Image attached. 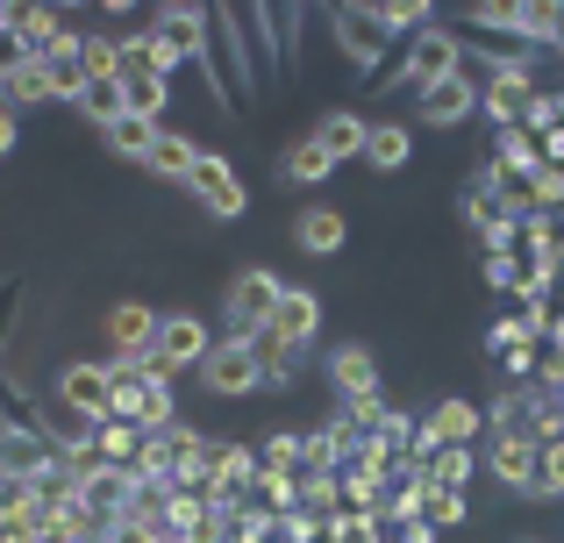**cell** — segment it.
<instances>
[{"label": "cell", "instance_id": "cell-1", "mask_svg": "<svg viewBox=\"0 0 564 543\" xmlns=\"http://www.w3.org/2000/svg\"><path fill=\"white\" fill-rule=\"evenodd\" d=\"M451 72H465V36H457L451 22H436V29H422V36H408L393 57L365 79V94H414L422 100L436 79H451Z\"/></svg>", "mask_w": 564, "mask_h": 543}, {"label": "cell", "instance_id": "cell-2", "mask_svg": "<svg viewBox=\"0 0 564 543\" xmlns=\"http://www.w3.org/2000/svg\"><path fill=\"white\" fill-rule=\"evenodd\" d=\"M329 36H336V57H344V72H350L358 86L400 51V43L386 36V22H379L372 0H344V8H329Z\"/></svg>", "mask_w": 564, "mask_h": 543}, {"label": "cell", "instance_id": "cell-3", "mask_svg": "<svg viewBox=\"0 0 564 543\" xmlns=\"http://www.w3.org/2000/svg\"><path fill=\"white\" fill-rule=\"evenodd\" d=\"M279 293H286V279H279L272 265H243L221 286V336H264L272 329V315H279Z\"/></svg>", "mask_w": 564, "mask_h": 543}, {"label": "cell", "instance_id": "cell-4", "mask_svg": "<svg viewBox=\"0 0 564 543\" xmlns=\"http://www.w3.org/2000/svg\"><path fill=\"white\" fill-rule=\"evenodd\" d=\"M329 387L344 393V415L358 422V430H372L386 415V379H379V358L365 344H336L329 350Z\"/></svg>", "mask_w": 564, "mask_h": 543}, {"label": "cell", "instance_id": "cell-5", "mask_svg": "<svg viewBox=\"0 0 564 543\" xmlns=\"http://www.w3.org/2000/svg\"><path fill=\"white\" fill-rule=\"evenodd\" d=\"M200 450H207V436L193 430V422H172V430L143 436L137 479H158V487H193V479H200Z\"/></svg>", "mask_w": 564, "mask_h": 543}, {"label": "cell", "instance_id": "cell-6", "mask_svg": "<svg viewBox=\"0 0 564 543\" xmlns=\"http://www.w3.org/2000/svg\"><path fill=\"white\" fill-rule=\"evenodd\" d=\"M250 479H258V444H236V436H207V450H200V479H193V487L207 493V508L243 501Z\"/></svg>", "mask_w": 564, "mask_h": 543}, {"label": "cell", "instance_id": "cell-7", "mask_svg": "<svg viewBox=\"0 0 564 543\" xmlns=\"http://www.w3.org/2000/svg\"><path fill=\"white\" fill-rule=\"evenodd\" d=\"M200 387L215 393V401H250V393H264L258 344H243V336H215V350L200 358Z\"/></svg>", "mask_w": 564, "mask_h": 543}, {"label": "cell", "instance_id": "cell-8", "mask_svg": "<svg viewBox=\"0 0 564 543\" xmlns=\"http://www.w3.org/2000/svg\"><path fill=\"white\" fill-rule=\"evenodd\" d=\"M186 194L200 200V208L215 215V222H236V215L250 208V186H243V172H236V165H229V158H221V151H207L200 165H193Z\"/></svg>", "mask_w": 564, "mask_h": 543}, {"label": "cell", "instance_id": "cell-9", "mask_svg": "<svg viewBox=\"0 0 564 543\" xmlns=\"http://www.w3.org/2000/svg\"><path fill=\"white\" fill-rule=\"evenodd\" d=\"M207 350H215V329H207L200 315H186V307H180V315H165V322H158L151 358L165 365L172 379H180V372H200V358H207Z\"/></svg>", "mask_w": 564, "mask_h": 543}, {"label": "cell", "instance_id": "cell-10", "mask_svg": "<svg viewBox=\"0 0 564 543\" xmlns=\"http://www.w3.org/2000/svg\"><path fill=\"white\" fill-rule=\"evenodd\" d=\"M479 100H486V86L471 79V72H451V79H436L422 100H414V122L422 129H457V122L479 115Z\"/></svg>", "mask_w": 564, "mask_h": 543}, {"label": "cell", "instance_id": "cell-11", "mask_svg": "<svg viewBox=\"0 0 564 543\" xmlns=\"http://www.w3.org/2000/svg\"><path fill=\"white\" fill-rule=\"evenodd\" d=\"M57 465V444L43 430H22V422H0V479L14 487H36L43 473Z\"/></svg>", "mask_w": 564, "mask_h": 543}, {"label": "cell", "instance_id": "cell-12", "mask_svg": "<svg viewBox=\"0 0 564 543\" xmlns=\"http://www.w3.org/2000/svg\"><path fill=\"white\" fill-rule=\"evenodd\" d=\"M536 14H543V0H479V8L457 14V29L508 36V43H522V51H536Z\"/></svg>", "mask_w": 564, "mask_h": 543}, {"label": "cell", "instance_id": "cell-13", "mask_svg": "<svg viewBox=\"0 0 564 543\" xmlns=\"http://www.w3.org/2000/svg\"><path fill=\"white\" fill-rule=\"evenodd\" d=\"M129 493H137V465H94V473H79V493H72V508H86L94 522H122V508H129Z\"/></svg>", "mask_w": 564, "mask_h": 543}, {"label": "cell", "instance_id": "cell-14", "mask_svg": "<svg viewBox=\"0 0 564 543\" xmlns=\"http://www.w3.org/2000/svg\"><path fill=\"white\" fill-rule=\"evenodd\" d=\"M486 473L500 479L508 493H536V473H543V444H529V436H486Z\"/></svg>", "mask_w": 564, "mask_h": 543}, {"label": "cell", "instance_id": "cell-15", "mask_svg": "<svg viewBox=\"0 0 564 543\" xmlns=\"http://www.w3.org/2000/svg\"><path fill=\"white\" fill-rule=\"evenodd\" d=\"M51 393H65L79 415H94V422H108V401H115V379H108V358H79V365H65V372L51 379Z\"/></svg>", "mask_w": 564, "mask_h": 543}, {"label": "cell", "instance_id": "cell-16", "mask_svg": "<svg viewBox=\"0 0 564 543\" xmlns=\"http://www.w3.org/2000/svg\"><path fill=\"white\" fill-rule=\"evenodd\" d=\"M358 444H365V430L336 408L329 422L307 430V465H315V473H350V465H358Z\"/></svg>", "mask_w": 564, "mask_h": 543}, {"label": "cell", "instance_id": "cell-17", "mask_svg": "<svg viewBox=\"0 0 564 543\" xmlns=\"http://www.w3.org/2000/svg\"><path fill=\"white\" fill-rule=\"evenodd\" d=\"M158 307H143V301H115L108 307V358H151V344H158Z\"/></svg>", "mask_w": 564, "mask_h": 543}, {"label": "cell", "instance_id": "cell-18", "mask_svg": "<svg viewBox=\"0 0 564 543\" xmlns=\"http://www.w3.org/2000/svg\"><path fill=\"white\" fill-rule=\"evenodd\" d=\"M122 51H129V65H137V72H151V79H165V86L180 79V65H186V51L151 22V14H143V29H129V36H122Z\"/></svg>", "mask_w": 564, "mask_h": 543}, {"label": "cell", "instance_id": "cell-19", "mask_svg": "<svg viewBox=\"0 0 564 543\" xmlns=\"http://www.w3.org/2000/svg\"><path fill=\"white\" fill-rule=\"evenodd\" d=\"M272 336L279 344H293V350H315V336H322V301L307 286H286L279 293V315H272Z\"/></svg>", "mask_w": 564, "mask_h": 543}, {"label": "cell", "instance_id": "cell-20", "mask_svg": "<svg viewBox=\"0 0 564 543\" xmlns=\"http://www.w3.org/2000/svg\"><path fill=\"white\" fill-rule=\"evenodd\" d=\"M344 237H350L344 208H301V215H293V243H301L307 258H336V251H344Z\"/></svg>", "mask_w": 564, "mask_h": 543}, {"label": "cell", "instance_id": "cell-21", "mask_svg": "<svg viewBox=\"0 0 564 543\" xmlns=\"http://www.w3.org/2000/svg\"><path fill=\"white\" fill-rule=\"evenodd\" d=\"M315 137H322V151L336 158V165H350V158H365V137H372V122H365L358 108H329L315 122Z\"/></svg>", "mask_w": 564, "mask_h": 543}, {"label": "cell", "instance_id": "cell-22", "mask_svg": "<svg viewBox=\"0 0 564 543\" xmlns=\"http://www.w3.org/2000/svg\"><path fill=\"white\" fill-rule=\"evenodd\" d=\"M329 172H336V158L322 151L315 129H307V137H293L286 151H279V180H286V186H322Z\"/></svg>", "mask_w": 564, "mask_h": 543}, {"label": "cell", "instance_id": "cell-23", "mask_svg": "<svg viewBox=\"0 0 564 543\" xmlns=\"http://www.w3.org/2000/svg\"><path fill=\"white\" fill-rule=\"evenodd\" d=\"M358 165H372V172L414 165V129H408V122H372V137H365V158H358Z\"/></svg>", "mask_w": 564, "mask_h": 543}, {"label": "cell", "instance_id": "cell-24", "mask_svg": "<svg viewBox=\"0 0 564 543\" xmlns=\"http://www.w3.org/2000/svg\"><path fill=\"white\" fill-rule=\"evenodd\" d=\"M137 458H143V430H137V422H100L94 444H86V465H122V473H129Z\"/></svg>", "mask_w": 564, "mask_h": 543}, {"label": "cell", "instance_id": "cell-25", "mask_svg": "<svg viewBox=\"0 0 564 543\" xmlns=\"http://www.w3.org/2000/svg\"><path fill=\"white\" fill-rule=\"evenodd\" d=\"M158 137H165V122H143V115H122V122L100 129V143H108L115 158H129V165H143V158L158 151Z\"/></svg>", "mask_w": 564, "mask_h": 543}, {"label": "cell", "instance_id": "cell-26", "mask_svg": "<svg viewBox=\"0 0 564 543\" xmlns=\"http://www.w3.org/2000/svg\"><path fill=\"white\" fill-rule=\"evenodd\" d=\"M200 143H193V137H180V129H165V137H158V151L151 158H143V172H158V180H193V165H200Z\"/></svg>", "mask_w": 564, "mask_h": 543}, {"label": "cell", "instance_id": "cell-27", "mask_svg": "<svg viewBox=\"0 0 564 543\" xmlns=\"http://www.w3.org/2000/svg\"><path fill=\"white\" fill-rule=\"evenodd\" d=\"M0 108H14V115H22V108H57V86H51V72H43V57L22 65L8 86H0Z\"/></svg>", "mask_w": 564, "mask_h": 543}, {"label": "cell", "instance_id": "cell-28", "mask_svg": "<svg viewBox=\"0 0 564 543\" xmlns=\"http://www.w3.org/2000/svg\"><path fill=\"white\" fill-rule=\"evenodd\" d=\"M479 450H471V444H451V450H436V458H429V479H422V487H443V493H465L471 487V473H479Z\"/></svg>", "mask_w": 564, "mask_h": 543}, {"label": "cell", "instance_id": "cell-29", "mask_svg": "<svg viewBox=\"0 0 564 543\" xmlns=\"http://www.w3.org/2000/svg\"><path fill=\"white\" fill-rule=\"evenodd\" d=\"M372 8H379V22H386V36H393V43H408V36H422V29L443 22L429 0H372Z\"/></svg>", "mask_w": 564, "mask_h": 543}, {"label": "cell", "instance_id": "cell-30", "mask_svg": "<svg viewBox=\"0 0 564 543\" xmlns=\"http://www.w3.org/2000/svg\"><path fill=\"white\" fill-rule=\"evenodd\" d=\"M122 100H129V115H143V122H165V108H172V86L129 65V72H122Z\"/></svg>", "mask_w": 564, "mask_h": 543}, {"label": "cell", "instance_id": "cell-31", "mask_svg": "<svg viewBox=\"0 0 564 543\" xmlns=\"http://www.w3.org/2000/svg\"><path fill=\"white\" fill-rule=\"evenodd\" d=\"M72 108H79V115H86L94 129L122 122V115H129V100H122V79H86V94L72 100Z\"/></svg>", "mask_w": 564, "mask_h": 543}, {"label": "cell", "instance_id": "cell-32", "mask_svg": "<svg viewBox=\"0 0 564 543\" xmlns=\"http://www.w3.org/2000/svg\"><path fill=\"white\" fill-rule=\"evenodd\" d=\"M122 72H129L122 36H108V29H86V79H122Z\"/></svg>", "mask_w": 564, "mask_h": 543}, {"label": "cell", "instance_id": "cell-33", "mask_svg": "<svg viewBox=\"0 0 564 543\" xmlns=\"http://www.w3.org/2000/svg\"><path fill=\"white\" fill-rule=\"evenodd\" d=\"M258 465H264V473H301V465H307V436L301 430H272L258 444Z\"/></svg>", "mask_w": 564, "mask_h": 543}, {"label": "cell", "instance_id": "cell-34", "mask_svg": "<svg viewBox=\"0 0 564 543\" xmlns=\"http://www.w3.org/2000/svg\"><path fill=\"white\" fill-rule=\"evenodd\" d=\"M207 522V493L200 487H172V508H165V536H193Z\"/></svg>", "mask_w": 564, "mask_h": 543}, {"label": "cell", "instance_id": "cell-35", "mask_svg": "<svg viewBox=\"0 0 564 543\" xmlns=\"http://www.w3.org/2000/svg\"><path fill=\"white\" fill-rule=\"evenodd\" d=\"M422 522H436V530H465L471 501H465V493H443V487H422Z\"/></svg>", "mask_w": 564, "mask_h": 543}, {"label": "cell", "instance_id": "cell-36", "mask_svg": "<svg viewBox=\"0 0 564 543\" xmlns=\"http://www.w3.org/2000/svg\"><path fill=\"white\" fill-rule=\"evenodd\" d=\"M522 200H529L536 215H564V165H543L536 180L522 186Z\"/></svg>", "mask_w": 564, "mask_h": 543}, {"label": "cell", "instance_id": "cell-37", "mask_svg": "<svg viewBox=\"0 0 564 543\" xmlns=\"http://www.w3.org/2000/svg\"><path fill=\"white\" fill-rule=\"evenodd\" d=\"M172 422H180V401H172V387H151V393H143V408H137V430L158 436V430H172Z\"/></svg>", "mask_w": 564, "mask_h": 543}, {"label": "cell", "instance_id": "cell-38", "mask_svg": "<svg viewBox=\"0 0 564 543\" xmlns=\"http://www.w3.org/2000/svg\"><path fill=\"white\" fill-rule=\"evenodd\" d=\"M393 530L386 522H372V515H336L329 522V543H386Z\"/></svg>", "mask_w": 564, "mask_h": 543}, {"label": "cell", "instance_id": "cell-39", "mask_svg": "<svg viewBox=\"0 0 564 543\" xmlns=\"http://www.w3.org/2000/svg\"><path fill=\"white\" fill-rule=\"evenodd\" d=\"M22 65H36V51H29V36H22V29H0V86H8L14 79V72H22Z\"/></svg>", "mask_w": 564, "mask_h": 543}, {"label": "cell", "instance_id": "cell-40", "mask_svg": "<svg viewBox=\"0 0 564 543\" xmlns=\"http://www.w3.org/2000/svg\"><path fill=\"white\" fill-rule=\"evenodd\" d=\"M536 501H564V436L543 444V473H536Z\"/></svg>", "mask_w": 564, "mask_h": 543}, {"label": "cell", "instance_id": "cell-41", "mask_svg": "<svg viewBox=\"0 0 564 543\" xmlns=\"http://www.w3.org/2000/svg\"><path fill=\"white\" fill-rule=\"evenodd\" d=\"M522 344H536V336H529V329H522V315H500V322H494V329H486V350H494V365H500V358H508V350H522Z\"/></svg>", "mask_w": 564, "mask_h": 543}, {"label": "cell", "instance_id": "cell-42", "mask_svg": "<svg viewBox=\"0 0 564 543\" xmlns=\"http://www.w3.org/2000/svg\"><path fill=\"white\" fill-rule=\"evenodd\" d=\"M486 286L494 293H522V258H486Z\"/></svg>", "mask_w": 564, "mask_h": 543}, {"label": "cell", "instance_id": "cell-43", "mask_svg": "<svg viewBox=\"0 0 564 543\" xmlns=\"http://www.w3.org/2000/svg\"><path fill=\"white\" fill-rule=\"evenodd\" d=\"M108 543H165V536H158V530H143V522H115Z\"/></svg>", "mask_w": 564, "mask_h": 543}, {"label": "cell", "instance_id": "cell-44", "mask_svg": "<svg viewBox=\"0 0 564 543\" xmlns=\"http://www.w3.org/2000/svg\"><path fill=\"white\" fill-rule=\"evenodd\" d=\"M14 137H22V115H14V108H0V158L14 151Z\"/></svg>", "mask_w": 564, "mask_h": 543}, {"label": "cell", "instance_id": "cell-45", "mask_svg": "<svg viewBox=\"0 0 564 543\" xmlns=\"http://www.w3.org/2000/svg\"><path fill=\"white\" fill-rule=\"evenodd\" d=\"M443 530H436V522H408V530H393V543H436Z\"/></svg>", "mask_w": 564, "mask_h": 543}, {"label": "cell", "instance_id": "cell-46", "mask_svg": "<svg viewBox=\"0 0 564 543\" xmlns=\"http://www.w3.org/2000/svg\"><path fill=\"white\" fill-rule=\"evenodd\" d=\"M543 344H551V358H564V307H557V322H551V336H543Z\"/></svg>", "mask_w": 564, "mask_h": 543}, {"label": "cell", "instance_id": "cell-47", "mask_svg": "<svg viewBox=\"0 0 564 543\" xmlns=\"http://www.w3.org/2000/svg\"><path fill=\"white\" fill-rule=\"evenodd\" d=\"M0 543H36L29 530H8V522H0Z\"/></svg>", "mask_w": 564, "mask_h": 543}, {"label": "cell", "instance_id": "cell-48", "mask_svg": "<svg viewBox=\"0 0 564 543\" xmlns=\"http://www.w3.org/2000/svg\"><path fill=\"white\" fill-rule=\"evenodd\" d=\"M165 543H193V536H165Z\"/></svg>", "mask_w": 564, "mask_h": 543}, {"label": "cell", "instance_id": "cell-49", "mask_svg": "<svg viewBox=\"0 0 564 543\" xmlns=\"http://www.w3.org/2000/svg\"><path fill=\"white\" fill-rule=\"evenodd\" d=\"M557 229H564V215H557Z\"/></svg>", "mask_w": 564, "mask_h": 543}, {"label": "cell", "instance_id": "cell-50", "mask_svg": "<svg viewBox=\"0 0 564 543\" xmlns=\"http://www.w3.org/2000/svg\"><path fill=\"white\" fill-rule=\"evenodd\" d=\"M522 543H536V536H522Z\"/></svg>", "mask_w": 564, "mask_h": 543}]
</instances>
